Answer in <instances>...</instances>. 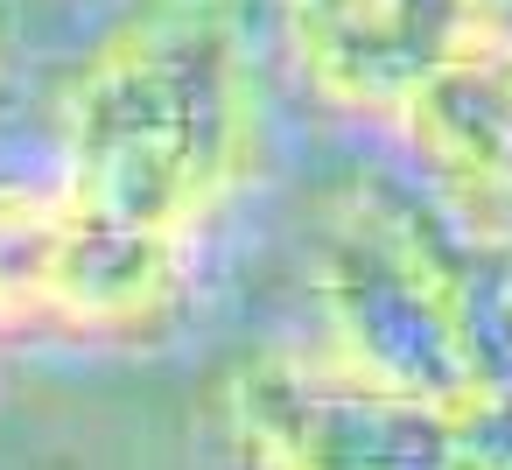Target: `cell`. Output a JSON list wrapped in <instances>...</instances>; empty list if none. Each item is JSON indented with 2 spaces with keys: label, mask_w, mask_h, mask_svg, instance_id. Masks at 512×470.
Instances as JSON below:
<instances>
[{
  "label": "cell",
  "mask_w": 512,
  "mask_h": 470,
  "mask_svg": "<svg viewBox=\"0 0 512 470\" xmlns=\"http://www.w3.org/2000/svg\"><path fill=\"white\" fill-rule=\"evenodd\" d=\"M57 176L183 246L267 162V64L239 0H127L50 92Z\"/></svg>",
  "instance_id": "obj_1"
},
{
  "label": "cell",
  "mask_w": 512,
  "mask_h": 470,
  "mask_svg": "<svg viewBox=\"0 0 512 470\" xmlns=\"http://www.w3.org/2000/svg\"><path fill=\"white\" fill-rule=\"evenodd\" d=\"M512 253L477 246L421 183L344 176L309 225L323 358L449 414H491L512 351Z\"/></svg>",
  "instance_id": "obj_2"
},
{
  "label": "cell",
  "mask_w": 512,
  "mask_h": 470,
  "mask_svg": "<svg viewBox=\"0 0 512 470\" xmlns=\"http://www.w3.org/2000/svg\"><path fill=\"white\" fill-rule=\"evenodd\" d=\"M190 288V246L148 232L64 176L0 183V323L141 330Z\"/></svg>",
  "instance_id": "obj_3"
},
{
  "label": "cell",
  "mask_w": 512,
  "mask_h": 470,
  "mask_svg": "<svg viewBox=\"0 0 512 470\" xmlns=\"http://www.w3.org/2000/svg\"><path fill=\"white\" fill-rule=\"evenodd\" d=\"M274 36L316 106L400 134L512 36V0H274Z\"/></svg>",
  "instance_id": "obj_4"
}]
</instances>
